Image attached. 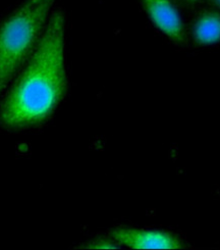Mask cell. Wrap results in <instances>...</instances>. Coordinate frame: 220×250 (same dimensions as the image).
Instances as JSON below:
<instances>
[{
	"instance_id": "obj_8",
	"label": "cell",
	"mask_w": 220,
	"mask_h": 250,
	"mask_svg": "<svg viewBox=\"0 0 220 250\" xmlns=\"http://www.w3.org/2000/svg\"><path fill=\"white\" fill-rule=\"evenodd\" d=\"M204 4L210 5V6H213V7H216V8L220 9V0H205Z\"/></svg>"
},
{
	"instance_id": "obj_3",
	"label": "cell",
	"mask_w": 220,
	"mask_h": 250,
	"mask_svg": "<svg viewBox=\"0 0 220 250\" xmlns=\"http://www.w3.org/2000/svg\"><path fill=\"white\" fill-rule=\"evenodd\" d=\"M155 27L173 43L186 45L187 31L182 19L183 9L178 0H138Z\"/></svg>"
},
{
	"instance_id": "obj_4",
	"label": "cell",
	"mask_w": 220,
	"mask_h": 250,
	"mask_svg": "<svg viewBox=\"0 0 220 250\" xmlns=\"http://www.w3.org/2000/svg\"><path fill=\"white\" fill-rule=\"evenodd\" d=\"M110 236L119 245L133 249H179L184 247L176 235L158 230L120 227L110 230Z\"/></svg>"
},
{
	"instance_id": "obj_7",
	"label": "cell",
	"mask_w": 220,
	"mask_h": 250,
	"mask_svg": "<svg viewBox=\"0 0 220 250\" xmlns=\"http://www.w3.org/2000/svg\"><path fill=\"white\" fill-rule=\"evenodd\" d=\"M180 2V6L183 9H191L194 10L196 8H198L199 6L203 5L205 0H178Z\"/></svg>"
},
{
	"instance_id": "obj_6",
	"label": "cell",
	"mask_w": 220,
	"mask_h": 250,
	"mask_svg": "<svg viewBox=\"0 0 220 250\" xmlns=\"http://www.w3.org/2000/svg\"><path fill=\"white\" fill-rule=\"evenodd\" d=\"M117 244L113 243L112 241L110 240H107V239H102V238H100V239H97V240H94L90 242L89 244H87L86 246H84L85 248H92V249H99V248H102V249H112V248H117Z\"/></svg>"
},
{
	"instance_id": "obj_2",
	"label": "cell",
	"mask_w": 220,
	"mask_h": 250,
	"mask_svg": "<svg viewBox=\"0 0 220 250\" xmlns=\"http://www.w3.org/2000/svg\"><path fill=\"white\" fill-rule=\"evenodd\" d=\"M56 0H25L0 18V97L36 46Z\"/></svg>"
},
{
	"instance_id": "obj_5",
	"label": "cell",
	"mask_w": 220,
	"mask_h": 250,
	"mask_svg": "<svg viewBox=\"0 0 220 250\" xmlns=\"http://www.w3.org/2000/svg\"><path fill=\"white\" fill-rule=\"evenodd\" d=\"M192 24V36L195 43L211 45L220 41V9L207 5L199 6Z\"/></svg>"
},
{
	"instance_id": "obj_1",
	"label": "cell",
	"mask_w": 220,
	"mask_h": 250,
	"mask_svg": "<svg viewBox=\"0 0 220 250\" xmlns=\"http://www.w3.org/2000/svg\"><path fill=\"white\" fill-rule=\"evenodd\" d=\"M66 90L65 16L61 7H54L36 46L2 95L0 126L21 131L43 125Z\"/></svg>"
}]
</instances>
